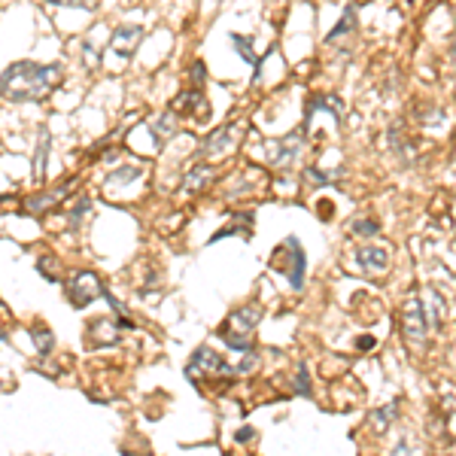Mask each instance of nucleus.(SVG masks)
<instances>
[{
    "label": "nucleus",
    "mask_w": 456,
    "mask_h": 456,
    "mask_svg": "<svg viewBox=\"0 0 456 456\" xmlns=\"http://www.w3.org/2000/svg\"><path fill=\"white\" fill-rule=\"evenodd\" d=\"M356 262H359L362 271H374V274H380V271H386V265H389V253L377 244H365V246L356 249Z\"/></svg>",
    "instance_id": "8"
},
{
    "label": "nucleus",
    "mask_w": 456,
    "mask_h": 456,
    "mask_svg": "<svg viewBox=\"0 0 456 456\" xmlns=\"http://www.w3.org/2000/svg\"><path fill=\"white\" fill-rule=\"evenodd\" d=\"M140 40H143V28H140V25H131V28H128V25H125V28H116L110 49H113V52H119L122 58H131Z\"/></svg>",
    "instance_id": "7"
},
{
    "label": "nucleus",
    "mask_w": 456,
    "mask_h": 456,
    "mask_svg": "<svg viewBox=\"0 0 456 456\" xmlns=\"http://www.w3.org/2000/svg\"><path fill=\"white\" fill-rule=\"evenodd\" d=\"M195 371H207V374H232V365L225 359H219L210 347H201V350H195L192 362H189V374Z\"/></svg>",
    "instance_id": "5"
},
{
    "label": "nucleus",
    "mask_w": 456,
    "mask_h": 456,
    "mask_svg": "<svg viewBox=\"0 0 456 456\" xmlns=\"http://www.w3.org/2000/svg\"><path fill=\"white\" fill-rule=\"evenodd\" d=\"M210 180H213V168H210V165H198V168H195L189 177H186V192H198V189L207 186Z\"/></svg>",
    "instance_id": "13"
},
{
    "label": "nucleus",
    "mask_w": 456,
    "mask_h": 456,
    "mask_svg": "<svg viewBox=\"0 0 456 456\" xmlns=\"http://www.w3.org/2000/svg\"><path fill=\"white\" fill-rule=\"evenodd\" d=\"M46 149H49V131L40 134V161H37V170H43V161H46Z\"/></svg>",
    "instance_id": "23"
},
{
    "label": "nucleus",
    "mask_w": 456,
    "mask_h": 456,
    "mask_svg": "<svg viewBox=\"0 0 456 456\" xmlns=\"http://www.w3.org/2000/svg\"><path fill=\"white\" fill-rule=\"evenodd\" d=\"M295 389L304 396V398H310V371H308V365H298V380H295Z\"/></svg>",
    "instance_id": "20"
},
{
    "label": "nucleus",
    "mask_w": 456,
    "mask_h": 456,
    "mask_svg": "<svg viewBox=\"0 0 456 456\" xmlns=\"http://www.w3.org/2000/svg\"><path fill=\"white\" fill-rule=\"evenodd\" d=\"M58 76V64H37V61H16L0 76V94L9 101H40L52 89Z\"/></svg>",
    "instance_id": "1"
},
{
    "label": "nucleus",
    "mask_w": 456,
    "mask_h": 456,
    "mask_svg": "<svg viewBox=\"0 0 456 456\" xmlns=\"http://www.w3.org/2000/svg\"><path fill=\"white\" fill-rule=\"evenodd\" d=\"M234 134H237V122H234L232 128H228V131H216V134L207 140V143H204V149H201V152H204V156H207V152H216L219 146L225 149L228 143H232V137H234Z\"/></svg>",
    "instance_id": "16"
},
{
    "label": "nucleus",
    "mask_w": 456,
    "mask_h": 456,
    "mask_svg": "<svg viewBox=\"0 0 456 456\" xmlns=\"http://www.w3.org/2000/svg\"><path fill=\"white\" fill-rule=\"evenodd\" d=\"M353 25H356V9L350 6V9H347V13H344V18L338 21V28L325 34V43H335V40H338L341 34H347V31H353Z\"/></svg>",
    "instance_id": "17"
},
{
    "label": "nucleus",
    "mask_w": 456,
    "mask_h": 456,
    "mask_svg": "<svg viewBox=\"0 0 456 456\" xmlns=\"http://www.w3.org/2000/svg\"><path fill=\"white\" fill-rule=\"evenodd\" d=\"M259 317H262V310L256 308H241L237 313H232V322L222 325V332H232V335H241V338H249V332L259 325Z\"/></svg>",
    "instance_id": "9"
},
{
    "label": "nucleus",
    "mask_w": 456,
    "mask_h": 456,
    "mask_svg": "<svg viewBox=\"0 0 456 456\" xmlns=\"http://www.w3.org/2000/svg\"><path fill=\"white\" fill-rule=\"evenodd\" d=\"M104 292L107 286L97 280L94 271H80L70 283V301H73V308H89L94 298H104Z\"/></svg>",
    "instance_id": "4"
},
{
    "label": "nucleus",
    "mask_w": 456,
    "mask_h": 456,
    "mask_svg": "<svg viewBox=\"0 0 456 456\" xmlns=\"http://www.w3.org/2000/svg\"><path fill=\"white\" fill-rule=\"evenodd\" d=\"M301 146H304V131L301 134L292 131V134H286L283 140H277V143H274V149H271V161L280 165V168H286L289 161L301 152Z\"/></svg>",
    "instance_id": "6"
},
{
    "label": "nucleus",
    "mask_w": 456,
    "mask_h": 456,
    "mask_svg": "<svg viewBox=\"0 0 456 456\" xmlns=\"http://www.w3.org/2000/svg\"><path fill=\"white\" fill-rule=\"evenodd\" d=\"M67 189H70V183H61L58 189H52V192H46V195H40V198H31V201L25 204V210H28V213H43L46 207H52V204H58V201H61V195H67Z\"/></svg>",
    "instance_id": "11"
},
{
    "label": "nucleus",
    "mask_w": 456,
    "mask_h": 456,
    "mask_svg": "<svg viewBox=\"0 0 456 456\" xmlns=\"http://www.w3.org/2000/svg\"><path fill=\"white\" fill-rule=\"evenodd\" d=\"M374 344H377V341H374V338H368V335H362V338L356 341V347H359V350H371Z\"/></svg>",
    "instance_id": "26"
},
{
    "label": "nucleus",
    "mask_w": 456,
    "mask_h": 456,
    "mask_svg": "<svg viewBox=\"0 0 456 456\" xmlns=\"http://www.w3.org/2000/svg\"><path fill=\"white\" fill-rule=\"evenodd\" d=\"M426 310H423V301L417 295H411L405 301V310H401V332H405V338L411 347H423V341H426Z\"/></svg>",
    "instance_id": "2"
},
{
    "label": "nucleus",
    "mask_w": 456,
    "mask_h": 456,
    "mask_svg": "<svg viewBox=\"0 0 456 456\" xmlns=\"http://www.w3.org/2000/svg\"><path fill=\"white\" fill-rule=\"evenodd\" d=\"M201 110H204V116H207L210 110L207 107H204V94L198 92V89H189V92H183L180 97H177V104H173V113H192L195 119L201 116Z\"/></svg>",
    "instance_id": "10"
},
{
    "label": "nucleus",
    "mask_w": 456,
    "mask_h": 456,
    "mask_svg": "<svg viewBox=\"0 0 456 456\" xmlns=\"http://www.w3.org/2000/svg\"><path fill=\"white\" fill-rule=\"evenodd\" d=\"M232 43L237 46V52H241V58L244 61H249L256 67V76L262 73V61H259L256 55H253V40H246V37H241V34H232Z\"/></svg>",
    "instance_id": "14"
},
{
    "label": "nucleus",
    "mask_w": 456,
    "mask_h": 456,
    "mask_svg": "<svg viewBox=\"0 0 456 456\" xmlns=\"http://www.w3.org/2000/svg\"><path fill=\"white\" fill-rule=\"evenodd\" d=\"M177 122H180V116L173 113V110L161 113V116H158V122L152 125V134H156V143H165V140H168L170 134H177Z\"/></svg>",
    "instance_id": "12"
},
{
    "label": "nucleus",
    "mask_w": 456,
    "mask_h": 456,
    "mask_svg": "<svg viewBox=\"0 0 456 456\" xmlns=\"http://www.w3.org/2000/svg\"><path fill=\"white\" fill-rule=\"evenodd\" d=\"M31 338H34V344H37V350H40V356H49L52 353V344H55V335H52L46 325H34L31 329Z\"/></svg>",
    "instance_id": "15"
},
{
    "label": "nucleus",
    "mask_w": 456,
    "mask_h": 456,
    "mask_svg": "<svg viewBox=\"0 0 456 456\" xmlns=\"http://www.w3.org/2000/svg\"><path fill=\"white\" fill-rule=\"evenodd\" d=\"M204 76H207V67H204L201 61H195V64H192V80H195V82H204Z\"/></svg>",
    "instance_id": "24"
},
{
    "label": "nucleus",
    "mask_w": 456,
    "mask_h": 456,
    "mask_svg": "<svg viewBox=\"0 0 456 456\" xmlns=\"http://www.w3.org/2000/svg\"><path fill=\"white\" fill-rule=\"evenodd\" d=\"M377 222H371V219H359V222H353V232L356 234H377Z\"/></svg>",
    "instance_id": "21"
},
{
    "label": "nucleus",
    "mask_w": 456,
    "mask_h": 456,
    "mask_svg": "<svg viewBox=\"0 0 456 456\" xmlns=\"http://www.w3.org/2000/svg\"><path fill=\"white\" fill-rule=\"evenodd\" d=\"M396 411H398V405H396V401H393V405H386V408H380V411H374V414H371V423H374V429H386L389 423H393Z\"/></svg>",
    "instance_id": "18"
},
{
    "label": "nucleus",
    "mask_w": 456,
    "mask_h": 456,
    "mask_svg": "<svg viewBox=\"0 0 456 456\" xmlns=\"http://www.w3.org/2000/svg\"><path fill=\"white\" fill-rule=\"evenodd\" d=\"M89 207H92V201H89V198H82V201L73 207V213H70V222L76 225V219H82V216H85V210H89Z\"/></svg>",
    "instance_id": "22"
},
{
    "label": "nucleus",
    "mask_w": 456,
    "mask_h": 456,
    "mask_svg": "<svg viewBox=\"0 0 456 456\" xmlns=\"http://www.w3.org/2000/svg\"><path fill=\"white\" fill-rule=\"evenodd\" d=\"M219 338L232 347V350H237V353H249L253 350V344H249V338H241V335H232V332H222L219 329Z\"/></svg>",
    "instance_id": "19"
},
{
    "label": "nucleus",
    "mask_w": 456,
    "mask_h": 456,
    "mask_svg": "<svg viewBox=\"0 0 456 456\" xmlns=\"http://www.w3.org/2000/svg\"><path fill=\"white\" fill-rule=\"evenodd\" d=\"M280 253L289 256V262L277 265V271L280 274H289L292 289H301L304 286V271H308V256H304V249H301V241L298 237H286L283 246H280Z\"/></svg>",
    "instance_id": "3"
},
{
    "label": "nucleus",
    "mask_w": 456,
    "mask_h": 456,
    "mask_svg": "<svg viewBox=\"0 0 456 456\" xmlns=\"http://www.w3.org/2000/svg\"><path fill=\"white\" fill-rule=\"evenodd\" d=\"M234 438L241 441V444H249V441L256 438V429H249V426H244V429H237V435H234Z\"/></svg>",
    "instance_id": "25"
}]
</instances>
